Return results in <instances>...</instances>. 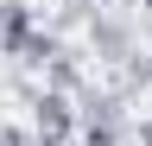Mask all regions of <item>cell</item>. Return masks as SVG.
<instances>
[{
    "label": "cell",
    "instance_id": "cell-3",
    "mask_svg": "<svg viewBox=\"0 0 152 146\" xmlns=\"http://www.w3.org/2000/svg\"><path fill=\"white\" fill-rule=\"evenodd\" d=\"M89 51H95V64L133 57V26L121 19V13H102V7H95V19H89Z\"/></svg>",
    "mask_w": 152,
    "mask_h": 146
},
{
    "label": "cell",
    "instance_id": "cell-5",
    "mask_svg": "<svg viewBox=\"0 0 152 146\" xmlns=\"http://www.w3.org/2000/svg\"><path fill=\"white\" fill-rule=\"evenodd\" d=\"M45 76H51V89H57V95L83 89V64H76V51H57V57L45 64Z\"/></svg>",
    "mask_w": 152,
    "mask_h": 146
},
{
    "label": "cell",
    "instance_id": "cell-4",
    "mask_svg": "<svg viewBox=\"0 0 152 146\" xmlns=\"http://www.w3.org/2000/svg\"><path fill=\"white\" fill-rule=\"evenodd\" d=\"M32 32H38V26H32V7H26V0H0V51L19 57Z\"/></svg>",
    "mask_w": 152,
    "mask_h": 146
},
{
    "label": "cell",
    "instance_id": "cell-1",
    "mask_svg": "<svg viewBox=\"0 0 152 146\" xmlns=\"http://www.w3.org/2000/svg\"><path fill=\"white\" fill-rule=\"evenodd\" d=\"M76 134H83L89 146H121V134H127V95L121 89H83Z\"/></svg>",
    "mask_w": 152,
    "mask_h": 146
},
{
    "label": "cell",
    "instance_id": "cell-7",
    "mask_svg": "<svg viewBox=\"0 0 152 146\" xmlns=\"http://www.w3.org/2000/svg\"><path fill=\"white\" fill-rule=\"evenodd\" d=\"M133 7H146V13H152V0H133Z\"/></svg>",
    "mask_w": 152,
    "mask_h": 146
},
{
    "label": "cell",
    "instance_id": "cell-6",
    "mask_svg": "<svg viewBox=\"0 0 152 146\" xmlns=\"http://www.w3.org/2000/svg\"><path fill=\"white\" fill-rule=\"evenodd\" d=\"M140 146H152V121H146V127H140Z\"/></svg>",
    "mask_w": 152,
    "mask_h": 146
},
{
    "label": "cell",
    "instance_id": "cell-2",
    "mask_svg": "<svg viewBox=\"0 0 152 146\" xmlns=\"http://www.w3.org/2000/svg\"><path fill=\"white\" fill-rule=\"evenodd\" d=\"M70 134H76V108H70V95L38 89V95H32V134H26V140H38V146H70Z\"/></svg>",
    "mask_w": 152,
    "mask_h": 146
}]
</instances>
